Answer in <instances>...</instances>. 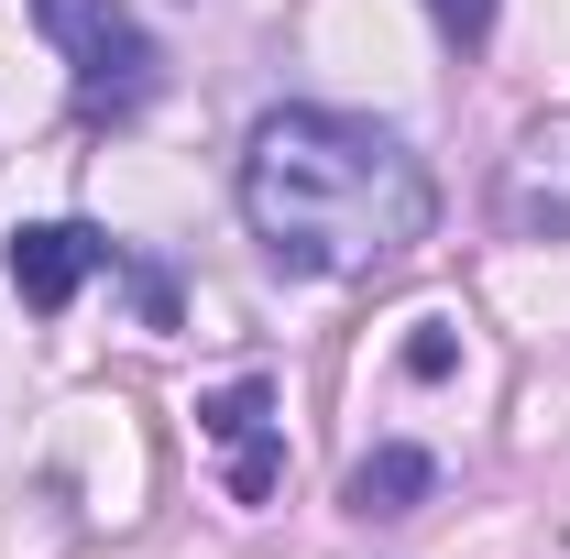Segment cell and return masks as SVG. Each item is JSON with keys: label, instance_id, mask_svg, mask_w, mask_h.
<instances>
[{"label": "cell", "instance_id": "obj_1", "mask_svg": "<svg viewBox=\"0 0 570 559\" xmlns=\"http://www.w3.org/2000/svg\"><path fill=\"white\" fill-rule=\"evenodd\" d=\"M242 219L285 275H395L439 219V187L406 154V133L362 121V110H318L285 99L242 143Z\"/></svg>", "mask_w": 570, "mask_h": 559}, {"label": "cell", "instance_id": "obj_2", "mask_svg": "<svg viewBox=\"0 0 570 559\" xmlns=\"http://www.w3.org/2000/svg\"><path fill=\"white\" fill-rule=\"evenodd\" d=\"M33 22L56 33V56L77 67V110L88 121H121V110H142L165 88V56H154V33L121 0H33Z\"/></svg>", "mask_w": 570, "mask_h": 559}, {"label": "cell", "instance_id": "obj_3", "mask_svg": "<svg viewBox=\"0 0 570 559\" xmlns=\"http://www.w3.org/2000/svg\"><path fill=\"white\" fill-rule=\"evenodd\" d=\"M494 219L515 242H570V121H538V133L504 154Z\"/></svg>", "mask_w": 570, "mask_h": 559}, {"label": "cell", "instance_id": "obj_4", "mask_svg": "<svg viewBox=\"0 0 570 559\" xmlns=\"http://www.w3.org/2000/svg\"><path fill=\"white\" fill-rule=\"evenodd\" d=\"M99 264H121V242H99L88 219H33V231H11V296H22L33 318H56Z\"/></svg>", "mask_w": 570, "mask_h": 559}, {"label": "cell", "instance_id": "obj_5", "mask_svg": "<svg viewBox=\"0 0 570 559\" xmlns=\"http://www.w3.org/2000/svg\"><path fill=\"white\" fill-rule=\"evenodd\" d=\"M198 428L230 450V504H264V493H275V472H285V450H275V384H264V373L219 384L209 406H198Z\"/></svg>", "mask_w": 570, "mask_h": 559}, {"label": "cell", "instance_id": "obj_6", "mask_svg": "<svg viewBox=\"0 0 570 559\" xmlns=\"http://www.w3.org/2000/svg\"><path fill=\"white\" fill-rule=\"evenodd\" d=\"M428 493H439V461L406 450V439H384V450H362V461H352L341 504H352V516H417Z\"/></svg>", "mask_w": 570, "mask_h": 559}, {"label": "cell", "instance_id": "obj_7", "mask_svg": "<svg viewBox=\"0 0 570 559\" xmlns=\"http://www.w3.org/2000/svg\"><path fill=\"white\" fill-rule=\"evenodd\" d=\"M428 22H439L461 56H483V45H494V0H428Z\"/></svg>", "mask_w": 570, "mask_h": 559}, {"label": "cell", "instance_id": "obj_8", "mask_svg": "<svg viewBox=\"0 0 570 559\" xmlns=\"http://www.w3.org/2000/svg\"><path fill=\"white\" fill-rule=\"evenodd\" d=\"M450 362H461V351H450V330H439V318H428L417 341H406V373H417V384H439V373H450Z\"/></svg>", "mask_w": 570, "mask_h": 559}]
</instances>
